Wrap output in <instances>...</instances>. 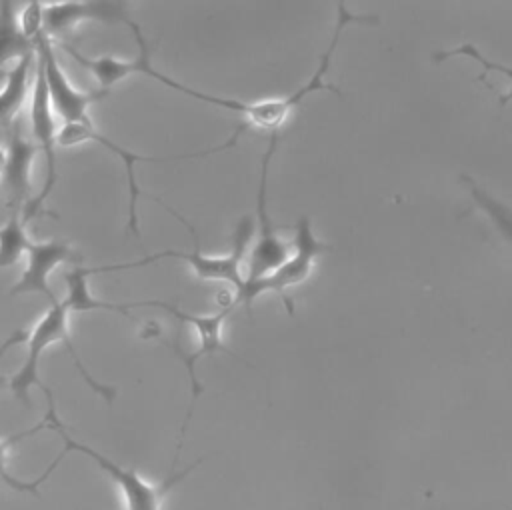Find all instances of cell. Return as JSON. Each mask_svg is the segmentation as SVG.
Masks as SVG:
<instances>
[{
    "label": "cell",
    "mask_w": 512,
    "mask_h": 510,
    "mask_svg": "<svg viewBox=\"0 0 512 510\" xmlns=\"http://www.w3.org/2000/svg\"><path fill=\"white\" fill-rule=\"evenodd\" d=\"M126 26L132 28V34L136 38V44H138V56L134 58V70L136 74H146L150 78H154L156 82L172 88V90H178L194 100H200V102H208V104H214L218 108H224V110H230V112H236L242 116V130L244 128H254V130H260V132H268L270 136L272 134H278V130L282 128V124L288 120V116L300 106V102L308 96V94H314V92H320V90H326V92H332L334 88L324 82V72H314L310 76V80L300 86V90L292 92L290 96H284V98H268V100H256V102H242V100H234V98H222V96H212V94H206V92H198L182 82H176L174 78H168L164 76L162 72H158L154 66H152V60H150V46L146 42V38L142 36L140 32V26L132 20L126 22Z\"/></svg>",
    "instance_id": "obj_1"
},
{
    "label": "cell",
    "mask_w": 512,
    "mask_h": 510,
    "mask_svg": "<svg viewBox=\"0 0 512 510\" xmlns=\"http://www.w3.org/2000/svg\"><path fill=\"white\" fill-rule=\"evenodd\" d=\"M48 310L46 314L36 322V326L32 328V332H28V340H26V360L22 364V368L8 380V386L12 390V394L16 396V400H20L24 406H30V390L32 386H42L40 384V374H38V366H40V356L44 354V350H48L52 344L62 342L66 346V350L70 352L76 370L82 374V378L86 380V384L100 394L106 402H112L116 398V388L100 384L82 364L80 356L76 354V348L72 344V338L68 334V304L62 298H56V294L52 292L48 298Z\"/></svg>",
    "instance_id": "obj_2"
},
{
    "label": "cell",
    "mask_w": 512,
    "mask_h": 510,
    "mask_svg": "<svg viewBox=\"0 0 512 510\" xmlns=\"http://www.w3.org/2000/svg\"><path fill=\"white\" fill-rule=\"evenodd\" d=\"M40 390L46 394V402H48V412H46V420H48V430H54L62 442H64V450L66 452H78V454H84L88 456L120 490L122 494V500H124V506L126 510H160L162 506V500L166 498V494L172 490V486L176 482H180L182 478H186L194 466L200 464V460L192 462L190 466H186L184 470L180 472H174L170 470L168 476L160 482H148L146 478H142L134 468H124L120 466L118 462L110 460L108 456H104L102 452L94 450L92 446L88 444H82L78 442L76 438H72L66 430V426L62 424V420L58 418L56 414V408H54V396H52V390L46 388V386H40Z\"/></svg>",
    "instance_id": "obj_3"
},
{
    "label": "cell",
    "mask_w": 512,
    "mask_h": 510,
    "mask_svg": "<svg viewBox=\"0 0 512 510\" xmlns=\"http://www.w3.org/2000/svg\"><path fill=\"white\" fill-rule=\"evenodd\" d=\"M156 200L160 206H164L166 212H170L176 220L182 222V226H186L192 234V252H176V250H164V252H158V254H148L140 260H134V262H124V264H110V266H100V268H90L92 274L96 272H110V270H126V268H140V266H146V264H152V262H158V260H164V258H178L186 264H190V268L194 270V274L202 280H220V282H228L232 284L234 288V294H240L246 286V278L242 276V270H240V262L244 260V254H246V248L254 236V230H256V224L250 220V218H242L232 234V250L224 256H208L204 252H200V242H198V234H196V228L184 220L182 214H178L174 208H170L166 202H162L160 198H152Z\"/></svg>",
    "instance_id": "obj_4"
},
{
    "label": "cell",
    "mask_w": 512,
    "mask_h": 510,
    "mask_svg": "<svg viewBox=\"0 0 512 510\" xmlns=\"http://www.w3.org/2000/svg\"><path fill=\"white\" fill-rule=\"evenodd\" d=\"M24 34L32 40L36 52H38V62L42 64L44 70V80L50 96V104L56 116L64 120V124H90L88 108L90 104L102 100L108 96V90H96V92H82L74 88L60 68L52 42L46 36L42 28V4L40 2H30L24 12H22V22H20Z\"/></svg>",
    "instance_id": "obj_5"
},
{
    "label": "cell",
    "mask_w": 512,
    "mask_h": 510,
    "mask_svg": "<svg viewBox=\"0 0 512 510\" xmlns=\"http://www.w3.org/2000/svg\"><path fill=\"white\" fill-rule=\"evenodd\" d=\"M294 252L290 254V258L280 264L274 272H270L264 278L258 280H246V286L240 294L232 296V304L230 308L234 310L238 304L248 308V314L252 312V302L266 292H274L282 298L286 310L290 314H294V304L292 298L288 296V288H294L298 284H302L314 270L316 258L320 254H324L326 250H330L328 244L320 242L310 226V220L306 216H302L296 226H294Z\"/></svg>",
    "instance_id": "obj_6"
},
{
    "label": "cell",
    "mask_w": 512,
    "mask_h": 510,
    "mask_svg": "<svg viewBox=\"0 0 512 510\" xmlns=\"http://www.w3.org/2000/svg\"><path fill=\"white\" fill-rule=\"evenodd\" d=\"M240 138V132L236 130L224 144L220 146H214L210 150H202V152H190V154H178V156H142V154H134L122 146H118L116 142H112L110 138H106L104 134L96 132L92 124H64L62 130L58 132V144L68 148V146H76V144H82V142H96L100 146H104L106 150H110L112 154H116L124 166H126V178H128V230L130 234H134L136 238L140 236V230H138V214H136V200L140 194H144L136 182V176H134V166L140 164V162H168V160H180V158H204V156H210V154H218L230 146L236 144V140Z\"/></svg>",
    "instance_id": "obj_7"
},
{
    "label": "cell",
    "mask_w": 512,
    "mask_h": 510,
    "mask_svg": "<svg viewBox=\"0 0 512 510\" xmlns=\"http://www.w3.org/2000/svg\"><path fill=\"white\" fill-rule=\"evenodd\" d=\"M278 146V134H272L268 140V148L262 156V170H260V184H258V196H256V240L254 248L250 252L248 260V278L246 280H258L274 272L280 264H284L290 258V244L284 242L276 234V226L272 224V218L268 214V170L272 156Z\"/></svg>",
    "instance_id": "obj_8"
},
{
    "label": "cell",
    "mask_w": 512,
    "mask_h": 510,
    "mask_svg": "<svg viewBox=\"0 0 512 510\" xmlns=\"http://www.w3.org/2000/svg\"><path fill=\"white\" fill-rule=\"evenodd\" d=\"M30 130H32V140L36 142L38 150L46 158V182L42 192L28 204L24 210V220L28 222L34 218L38 212H42V204L46 198L52 194L56 186V144H58V132L54 124V110L50 104L46 80H44V70L42 64L38 62L36 68V78L32 84V94H30Z\"/></svg>",
    "instance_id": "obj_9"
},
{
    "label": "cell",
    "mask_w": 512,
    "mask_h": 510,
    "mask_svg": "<svg viewBox=\"0 0 512 510\" xmlns=\"http://www.w3.org/2000/svg\"><path fill=\"white\" fill-rule=\"evenodd\" d=\"M126 2H60L42 6V28L46 36L72 30L78 22L98 20L106 24H126L130 20Z\"/></svg>",
    "instance_id": "obj_10"
},
{
    "label": "cell",
    "mask_w": 512,
    "mask_h": 510,
    "mask_svg": "<svg viewBox=\"0 0 512 510\" xmlns=\"http://www.w3.org/2000/svg\"><path fill=\"white\" fill-rule=\"evenodd\" d=\"M38 146L36 142L24 138L18 126L6 134V152H4V192L8 196L6 208L10 210H26L30 196V168Z\"/></svg>",
    "instance_id": "obj_11"
},
{
    "label": "cell",
    "mask_w": 512,
    "mask_h": 510,
    "mask_svg": "<svg viewBox=\"0 0 512 510\" xmlns=\"http://www.w3.org/2000/svg\"><path fill=\"white\" fill-rule=\"evenodd\" d=\"M28 264L22 272V278L16 282V286L10 290V294H22V292H36L42 296H50L52 288L48 284L50 272L62 264V262H78L80 254L62 240H46V242H32L28 252Z\"/></svg>",
    "instance_id": "obj_12"
},
{
    "label": "cell",
    "mask_w": 512,
    "mask_h": 510,
    "mask_svg": "<svg viewBox=\"0 0 512 510\" xmlns=\"http://www.w3.org/2000/svg\"><path fill=\"white\" fill-rule=\"evenodd\" d=\"M32 56L34 52L20 58L14 64V68L6 74V82L0 88V130H4L6 134L16 128V118L26 102Z\"/></svg>",
    "instance_id": "obj_13"
},
{
    "label": "cell",
    "mask_w": 512,
    "mask_h": 510,
    "mask_svg": "<svg viewBox=\"0 0 512 510\" xmlns=\"http://www.w3.org/2000/svg\"><path fill=\"white\" fill-rule=\"evenodd\" d=\"M44 428H48V420H46V418L40 420L38 424H34L32 428H28V430H20V432H16V434H10V436H6V438H0V482L6 484L8 488H12L14 492L30 494V496H40V486H42L44 480L56 470V466L62 462V458L68 454L66 450H62V452L52 460V464H50L38 478H34V480L16 478V476L8 470V454H10V450H12L18 442H22V440L34 436L38 430H44Z\"/></svg>",
    "instance_id": "obj_14"
},
{
    "label": "cell",
    "mask_w": 512,
    "mask_h": 510,
    "mask_svg": "<svg viewBox=\"0 0 512 510\" xmlns=\"http://www.w3.org/2000/svg\"><path fill=\"white\" fill-rule=\"evenodd\" d=\"M36 52L32 40L24 34L22 26L14 16V4L8 0L0 2V68L14 58H24Z\"/></svg>",
    "instance_id": "obj_15"
},
{
    "label": "cell",
    "mask_w": 512,
    "mask_h": 510,
    "mask_svg": "<svg viewBox=\"0 0 512 510\" xmlns=\"http://www.w3.org/2000/svg\"><path fill=\"white\" fill-rule=\"evenodd\" d=\"M62 48L76 60L80 62L86 70H90L98 84H100V90H110L116 82L128 78L130 74H136L134 70V60H118V58H112V56H100V58H88L84 54H80L78 50L62 44Z\"/></svg>",
    "instance_id": "obj_16"
},
{
    "label": "cell",
    "mask_w": 512,
    "mask_h": 510,
    "mask_svg": "<svg viewBox=\"0 0 512 510\" xmlns=\"http://www.w3.org/2000/svg\"><path fill=\"white\" fill-rule=\"evenodd\" d=\"M30 244L22 210H10L6 224L0 226V270L14 266L28 252Z\"/></svg>",
    "instance_id": "obj_17"
},
{
    "label": "cell",
    "mask_w": 512,
    "mask_h": 510,
    "mask_svg": "<svg viewBox=\"0 0 512 510\" xmlns=\"http://www.w3.org/2000/svg\"><path fill=\"white\" fill-rule=\"evenodd\" d=\"M470 184V194L474 204L492 220L494 228L504 236V240L512 246V208L502 204L500 200H496L494 196H490L484 188H480L474 180H470L468 176L464 178Z\"/></svg>",
    "instance_id": "obj_18"
},
{
    "label": "cell",
    "mask_w": 512,
    "mask_h": 510,
    "mask_svg": "<svg viewBox=\"0 0 512 510\" xmlns=\"http://www.w3.org/2000/svg\"><path fill=\"white\" fill-rule=\"evenodd\" d=\"M452 56H468V58H472V60H476L478 64H482L484 66V72H500V74H504V76H508V80H510V90L504 94V96H500V104H506V102H510L512 100V68H508V66H504V64H500V62H492V60H488L474 44H460L458 48H454V50H446V52H438V54H434V60H438V62H442V60H446V58H452Z\"/></svg>",
    "instance_id": "obj_19"
},
{
    "label": "cell",
    "mask_w": 512,
    "mask_h": 510,
    "mask_svg": "<svg viewBox=\"0 0 512 510\" xmlns=\"http://www.w3.org/2000/svg\"><path fill=\"white\" fill-rule=\"evenodd\" d=\"M26 340H28V332H24V330H16V332L8 334V338H4V342L0 344V362H2L4 354H6L12 346L22 344V342H26ZM4 384H6V378H4V376H0V388H2Z\"/></svg>",
    "instance_id": "obj_20"
},
{
    "label": "cell",
    "mask_w": 512,
    "mask_h": 510,
    "mask_svg": "<svg viewBox=\"0 0 512 510\" xmlns=\"http://www.w3.org/2000/svg\"><path fill=\"white\" fill-rule=\"evenodd\" d=\"M2 166H4V152L0 148V174H2Z\"/></svg>",
    "instance_id": "obj_21"
}]
</instances>
